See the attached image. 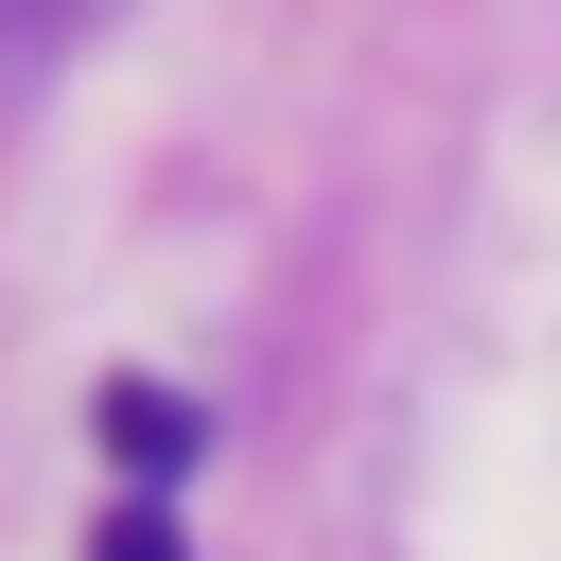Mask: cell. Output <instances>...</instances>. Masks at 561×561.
Instances as JSON below:
<instances>
[{
    "mask_svg": "<svg viewBox=\"0 0 561 561\" xmlns=\"http://www.w3.org/2000/svg\"><path fill=\"white\" fill-rule=\"evenodd\" d=\"M88 561H193V543H175L158 508H105V543H88Z\"/></svg>",
    "mask_w": 561,
    "mask_h": 561,
    "instance_id": "cell-3",
    "label": "cell"
},
{
    "mask_svg": "<svg viewBox=\"0 0 561 561\" xmlns=\"http://www.w3.org/2000/svg\"><path fill=\"white\" fill-rule=\"evenodd\" d=\"M193 438H210V421H193L175 386H105V456H123V473H193Z\"/></svg>",
    "mask_w": 561,
    "mask_h": 561,
    "instance_id": "cell-1",
    "label": "cell"
},
{
    "mask_svg": "<svg viewBox=\"0 0 561 561\" xmlns=\"http://www.w3.org/2000/svg\"><path fill=\"white\" fill-rule=\"evenodd\" d=\"M105 0H0V105H35L53 70H70V35H88Z\"/></svg>",
    "mask_w": 561,
    "mask_h": 561,
    "instance_id": "cell-2",
    "label": "cell"
}]
</instances>
